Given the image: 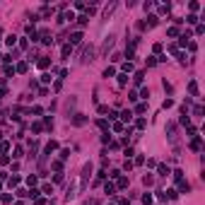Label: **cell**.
<instances>
[{"mask_svg":"<svg viewBox=\"0 0 205 205\" xmlns=\"http://www.w3.org/2000/svg\"><path fill=\"white\" fill-rule=\"evenodd\" d=\"M36 65L41 68V70H46V68H51V60H49V58H39V60H36Z\"/></svg>","mask_w":205,"mask_h":205,"instance_id":"cell-6","label":"cell"},{"mask_svg":"<svg viewBox=\"0 0 205 205\" xmlns=\"http://www.w3.org/2000/svg\"><path fill=\"white\" fill-rule=\"evenodd\" d=\"M126 82H128V75H118V87H126Z\"/></svg>","mask_w":205,"mask_h":205,"instance_id":"cell-16","label":"cell"},{"mask_svg":"<svg viewBox=\"0 0 205 205\" xmlns=\"http://www.w3.org/2000/svg\"><path fill=\"white\" fill-rule=\"evenodd\" d=\"M113 46V36H109L106 41H104V46H101V53H109V49Z\"/></svg>","mask_w":205,"mask_h":205,"instance_id":"cell-7","label":"cell"},{"mask_svg":"<svg viewBox=\"0 0 205 205\" xmlns=\"http://www.w3.org/2000/svg\"><path fill=\"white\" fill-rule=\"evenodd\" d=\"M8 162H10V157H8V154H0V164H8Z\"/></svg>","mask_w":205,"mask_h":205,"instance_id":"cell-40","label":"cell"},{"mask_svg":"<svg viewBox=\"0 0 205 205\" xmlns=\"http://www.w3.org/2000/svg\"><path fill=\"white\" fill-rule=\"evenodd\" d=\"M174 179H176V181L183 179V172H181V169H176V172H174Z\"/></svg>","mask_w":205,"mask_h":205,"instance_id":"cell-31","label":"cell"},{"mask_svg":"<svg viewBox=\"0 0 205 205\" xmlns=\"http://www.w3.org/2000/svg\"><path fill=\"white\" fill-rule=\"evenodd\" d=\"M200 145H203V142H200V138L195 135V138H193V142H191V150H195V152H198V150H200Z\"/></svg>","mask_w":205,"mask_h":205,"instance_id":"cell-11","label":"cell"},{"mask_svg":"<svg viewBox=\"0 0 205 205\" xmlns=\"http://www.w3.org/2000/svg\"><path fill=\"white\" fill-rule=\"evenodd\" d=\"M70 157V150H60V159H68Z\"/></svg>","mask_w":205,"mask_h":205,"instance_id":"cell-35","label":"cell"},{"mask_svg":"<svg viewBox=\"0 0 205 205\" xmlns=\"http://www.w3.org/2000/svg\"><path fill=\"white\" fill-rule=\"evenodd\" d=\"M60 53H63V58H68V56L72 53V46H70V44H65V46H63V51H60Z\"/></svg>","mask_w":205,"mask_h":205,"instance_id":"cell-12","label":"cell"},{"mask_svg":"<svg viewBox=\"0 0 205 205\" xmlns=\"http://www.w3.org/2000/svg\"><path fill=\"white\" fill-rule=\"evenodd\" d=\"M27 183H29V186H36L39 179H36V176H27Z\"/></svg>","mask_w":205,"mask_h":205,"instance_id":"cell-23","label":"cell"},{"mask_svg":"<svg viewBox=\"0 0 205 205\" xmlns=\"http://www.w3.org/2000/svg\"><path fill=\"white\" fill-rule=\"evenodd\" d=\"M12 157H15V159H19V157H22V147H15V154H12Z\"/></svg>","mask_w":205,"mask_h":205,"instance_id":"cell-39","label":"cell"},{"mask_svg":"<svg viewBox=\"0 0 205 205\" xmlns=\"http://www.w3.org/2000/svg\"><path fill=\"white\" fill-rule=\"evenodd\" d=\"M142 181H145V186H152V181H154V179H152L150 174H145V176H142Z\"/></svg>","mask_w":205,"mask_h":205,"instance_id":"cell-24","label":"cell"},{"mask_svg":"<svg viewBox=\"0 0 205 205\" xmlns=\"http://www.w3.org/2000/svg\"><path fill=\"white\" fill-rule=\"evenodd\" d=\"M118 205H131V200H128V198H123V200H121Z\"/></svg>","mask_w":205,"mask_h":205,"instance_id":"cell-41","label":"cell"},{"mask_svg":"<svg viewBox=\"0 0 205 205\" xmlns=\"http://www.w3.org/2000/svg\"><path fill=\"white\" fill-rule=\"evenodd\" d=\"M116 186H118V188H126L128 186V179H126V176H118V183H116Z\"/></svg>","mask_w":205,"mask_h":205,"instance_id":"cell-14","label":"cell"},{"mask_svg":"<svg viewBox=\"0 0 205 205\" xmlns=\"http://www.w3.org/2000/svg\"><path fill=\"white\" fill-rule=\"evenodd\" d=\"M113 75H116V68H106L104 70V77H113Z\"/></svg>","mask_w":205,"mask_h":205,"instance_id":"cell-21","label":"cell"},{"mask_svg":"<svg viewBox=\"0 0 205 205\" xmlns=\"http://www.w3.org/2000/svg\"><path fill=\"white\" fill-rule=\"evenodd\" d=\"M53 169H56V172H60V169H63V162H60V159L53 162Z\"/></svg>","mask_w":205,"mask_h":205,"instance_id":"cell-36","label":"cell"},{"mask_svg":"<svg viewBox=\"0 0 205 205\" xmlns=\"http://www.w3.org/2000/svg\"><path fill=\"white\" fill-rule=\"evenodd\" d=\"M5 97V90H3V87H0V99H3Z\"/></svg>","mask_w":205,"mask_h":205,"instance_id":"cell-42","label":"cell"},{"mask_svg":"<svg viewBox=\"0 0 205 205\" xmlns=\"http://www.w3.org/2000/svg\"><path fill=\"white\" fill-rule=\"evenodd\" d=\"M188 92L193 94V97H198V82H188Z\"/></svg>","mask_w":205,"mask_h":205,"instance_id":"cell-10","label":"cell"},{"mask_svg":"<svg viewBox=\"0 0 205 205\" xmlns=\"http://www.w3.org/2000/svg\"><path fill=\"white\" fill-rule=\"evenodd\" d=\"M72 123H75V126H85V123H87V118H85L82 113H75V116H72Z\"/></svg>","mask_w":205,"mask_h":205,"instance_id":"cell-4","label":"cell"},{"mask_svg":"<svg viewBox=\"0 0 205 205\" xmlns=\"http://www.w3.org/2000/svg\"><path fill=\"white\" fill-rule=\"evenodd\" d=\"M135 126H138V128H145L147 121H145V118H138V121H135Z\"/></svg>","mask_w":205,"mask_h":205,"instance_id":"cell-30","label":"cell"},{"mask_svg":"<svg viewBox=\"0 0 205 205\" xmlns=\"http://www.w3.org/2000/svg\"><path fill=\"white\" fill-rule=\"evenodd\" d=\"M142 203H145V205H150V203H152V195H150V193H145V195H142Z\"/></svg>","mask_w":205,"mask_h":205,"instance_id":"cell-33","label":"cell"},{"mask_svg":"<svg viewBox=\"0 0 205 205\" xmlns=\"http://www.w3.org/2000/svg\"><path fill=\"white\" fill-rule=\"evenodd\" d=\"M128 72H133V63H123V75H128Z\"/></svg>","mask_w":205,"mask_h":205,"instance_id":"cell-18","label":"cell"},{"mask_svg":"<svg viewBox=\"0 0 205 205\" xmlns=\"http://www.w3.org/2000/svg\"><path fill=\"white\" fill-rule=\"evenodd\" d=\"M17 195H19V198H24V195H29V191H24V188H17Z\"/></svg>","mask_w":205,"mask_h":205,"instance_id":"cell-37","label":"cell"},{"mask_svg":"<svg viewBox=\"0 0 205 205\" xmlns=\"http://www.w3.org/2000/svg\"><path fill=\"white\" fill-rule=\"evenodd\" d=\"M135 111H138V113H145V111H147V104H138V109H135Z\"/></svg>","mask_w":205,"mask_h":205,"instance_id":"cell-32","label":"cell"},{"mask_svg":"<svg viewBox=\"0 0 205 205\" xmlns=\"http://www.w3.org/2000/svg\"><path fill=\"white\" fill-rule=\"evenodd\" d=\"M75 195H77V186H75V183H72V186L68 188V193H65V203H70V200H75Z\"/></svg>","mask_w":205,"mask_h":205,"instance_id":"cell-2","label":"cell"},{"mask_svg":"<svg viewBox=\"0 0 205 205\" xmlns=\"http://www.w3.org/2000/svg\"><path fill=\"white\" fill-rule=\"evenodd\" d=\"M157 172H159L162 176H167V174H169V167H164V164H159V167H157Z\"/></svg>","mask_w":205,"mask_h":205,"instance_id":"cell-20","label":"cell"},{"mask_svg":"<svg viewBox=\"0 0 205 205\" xmlns=\"http://www.w3.org/2000/svg\"><path fill=\"white\" fill-rule=\"evenodd\" d=\"M167 34H169V36H172V39H174V36H179V27H172V29H169Z\"/></svg>","mask_w":205,"mask_h":205,"instance_id":"cell-22","label":"cell"},{"mask_svg":"<svg viewBox=\"0 0 205 205\" xmlns=\"http://www.w3.org/2000/svg\"><path fill=\"white\" fill-rule=\"evenodd\" d=\"M121 116H123V121H131V118H133V111H131V109H126Z\"/></svg>","mask_w":205,"mask_h":205,"instance_id":"cell-17","label":"cell"},{"mask_svg":"<svg viewBox=\"0 0 205 205\" xmlns=\"http://www.w3.org/2000/svg\"><path fill=\"white\" fill-rule=\"evenodd\" d=\"M80 41H82V31H72L70 34V46L72 44H80Z\"/></svg>","mask_w":205,"mask_h":205,"instance_id":"cell-5","label":"cell"},{"mask_svg":"<svg viewBox=\"0 0 205 205\" xmlns=\"http://www.w3.org/2000/svg\"><path fill=\"white\" fill-rule=\"evenodd\" d=\"M97 126L101 128V131H109V123H106L104 118H99V121H97Z\"/></svg>","mask_w":205,"mask_h":205,"instance_id":"cell-19","label":"cell"},{"mask_svg":"<svg viewBox=\"0 0 205 205\" xmlns=\"http://www.w3.org/2000/svg\"><path fill=\"white\" fill-rule=\"evenodd\" d=\"M90 174H92V164H85V167H82V176H80V191H85V188H87Z\"/></svg>","mask_w":205,"mask_h":205,"instance_id":"cell-1","label":"cell"},{"mask_svg":"<svg viewBox=\"0 0 205 205\" xmlns=\"http://www.w3.org/2000/svg\"><path fill=\"white\" fill-rule=\"evenodd\" d=\"M8 186H10V188H15V186H19V176H12V179L8 181Z\"/></svg>","mask_w":205,"mask_h":205,"instance_id":"cell-15","label":"cell"},{"mask_svg":"<svg viewBox=\"0 0 205 205\" xmlns=\"http://www.w3.org/2000/svg\"><path fill=\"white\" fill-rule=\"evenodd\" d=\"M140 97H142V99L150 97V90H147V87H142V90H140Z\"/></svg>","mask_w":205,"mask_h":205,"instance_id":"cell-29","label":"cell"},{"mask_svg":"<svg viewBox=\"0 0 205 205\" xmlns=\"http://www.w3.org/2000/svg\"><path fill=\"white\" fill-rule=\"evenodd\" d=\"M5 44H8V46H15L17 44V36H15V34H10V36L5 39Z\"/></svg>","mask_w":205,"mask_h":205,"instance_id":"cell-13","label":"cell"},{"mask_svg":"<svg viewBox=\"0 0 205 205\" xmlns=\"http://www.w3.org/2000/svg\"><path fill=\"white\" fill-rule=\"evenodd\" d=\"M104 191H106L109 195H113V193H116V183H111V181H106V186H104Z\"/></svg>","mask_w":205,"mask_h":205,"instance_id":"cell-8","label":"cell"},{"mask_svg":"<svg viewBox=\"0 0 205 205\" xmlns=\"http://www.w3.org/2000/svg\"><path fill=\"white\" fill-rule=\"evenodd\" d=\"M142 77H145V75H142V72H135V77H133V80H135V82H138V85H140V82H142Z\"/></svg>","mask_w":205,"mask_h":205,"instance_id":"cell-38","label":"cell"},{"mask_svg":"<svg viewBox=\"0 0 205 205\" xmlns=\"http://www.w3.org/2000/svg\"><path fill=\"white\" fill-rule=\"evenodd\" d=\"M8 150H10V142H0V152L5 154V152H8Z\"/></svg>","mask_w":205,"mask_h":205,"instance_id":"cell-27","label":"cell"},{"mask_svg":"<svg viewBox=\"0 0 205 205\" xmlns=\"http://www.w3.org/2000/svg\"><path fill=\"white\" fill-rule=\"evenodd\" d=\"M186 22H188V24H195V22H198V17H195V15H188V17H186Z\"/></svg>","mask_w":205,"mask_h":205,"instance_id":"cell-34","label":"cell"},{"mask_svg":"<svg viewBox=\"0 0 205 205\" xmlns=\"http://www.w3.org/2000/svg\"><path fill=\"white\" fill-rule=\"evenodd\" d=\"M27 68H29V65H27V63H19V65L15 68V70H17V72H27Z\"/></svg>","mask_w":205,"mask_h":205,"instance_id":"cell-26","label":"cell"},{"mask_svg":"<svg viewBox=\"0 0 205 205\" xmlns=\"http://www.w3.org/2000/svg\"><path fill=\"white\" fill-rule=\"evenodd\" d=\"M179 191H183V193H188V191H191V183L181 179V181H179Z\"/></svg>","mask_w":205,"mask_h":205,"instance_id":"cell-9","label":"cell"},{"mask_svg":"<svg viewBox=\"0 0 205 205\" xmlns=\"http://www.w3.org/2000/svg\"><path fill=\"white\" fill-rule=\"evenodd\" d=\"M3 70H5V75H8V77H10V75H15V68H10V65H5Z\"/></svg>","mask_w":205,"mask_h":205,"instance_id":"cell-28","label":"cell"},{"mask_svg":"<svg viewBox=\"0 0 205 205\" xmlns=\"http://www.w3.org/2000/svg\"><path fill=\"white\" fill-rule=\"evenodd\" d=\"M82 56H85V58H82V60H85V63H87V60H92V56H94V46L90 44V46H87V49H85V53H82Z\"/></svg>","mask_w":205,"mask_h":205,"instance_id":"cell-3","label":"cell"},{"mask_svg":"<svg viewBox=\"0 0 205 205\" xmlns=\"http://www.w3.org/2000/svg\"><path fill=\"white\" fill-rule=\"evenodd\" d=\"M87 19H90L87 15H82V17H77V24H80V27H85V24H87Z\"/></svg>","mask_w":205,"mask_h":205,"instance_id":"cell-25","label":"cell"}]
</instances>
